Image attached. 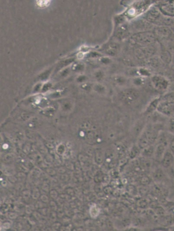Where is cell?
I'll return each mask as SVG.
<instances>
[{"instance_id": "obj_15", "label": "cell", "mask_w": 174, "mask_h": 231, "mask_svg": "<svg viewBox=\"0 0 174 231\" xmlns=\"http://www.w3.org/2000/svg\"><path fill=\"white\" fill-rule=\"evenodd\" d=\"M171 212H172V214H174V207L171 210Z\"/></svg>"}, {"instance_id": "obj_10", "label": "cell", "mask_w": 174, "mask_h": 231, "mask_svg": "<svg viewBox=\"0 0 174 231\" xmlns=\"http://www.w3.org/2000/svg\"><path fill=\"white\" fill-rule=\"evenodd\" d=\"M167 128L170 133L174 134V115L170 117L167 124Z\"/></svg>"}, {"instance_id": "obj_7", "label": "cell", "mask_w": 174, "mask_h": 231, "mask_svg": "<svg viewBox=\"0 0 174 231\" xmlns=\"http://www.w3.org/2000/svg\"><path fill=\"white\" fill-rule=\"evenodd\" d=\"M155 148L151 144L142 150V155L145 158H149L153 156L155 152Z\"/></svg>"}, {"instance_id": "obj_11", "label": "cell", "mask_w": 174, "mask_h": 231, "mask_svg": "<svg viewBox=\"0 0 174 231\" xmlns=\"http://www.w3.org/2000/svg\"><path fill=\"white\" fill-rule=\"evenodd\" d=\"M140 182L143 185H147L150 183V180L147 177H143V178H141Z\"/></svg>"}, {"instance_id": "obj_9", "label": "cell", "mask_w": 174, "mask_h": 231, "mask_svg": "<svg viewBox=\"0 0 174 231\" xmlns=\"http://www.w3.org/2000/svg\"><path fill=\"white\" fill-rule=\"evenodd\" d=\"M95 159L98 164H101L104 162L105 159V155H104L103 152L101 151L98 150L96 152Z\"/></svg>"}, {"instance_id": "obj_4", "label": "cell", "mask_w": 174, "mask_h": 231, "mask_svg": "<svg viewBox=\"0 0 174 231\" xmlns=\"http://www.w3.org/2000/svg\"><path fill=\"white\" fill-rule=\"evenodd\" d=\"M162 164L164 168H168L174 163V155L171 152H165L162 159Z\"/></svg>"}, {"instance_id": "obj_13", "label": "cell", "mask_w": 174, "mask_h": 231, "mask_svg": "<svg viewBox=\"0 0 174 231\" xmlns=\"http://www.w3.org/2000/svg\"><path fill=\"white\" fill-rule=\"evenodd\" d=\"M170 148L171 152L174 155V138L172 140L170 143Z\"/></svg>"}, {"instance_id": "obj_12", "label": "cell", "mask_w": 174, "mask_h": 231, "mask_svg": "<svg viewBox=\"0 0 174 231\" xmlns=\"http://www.w3.org/2000/svg\"><path fill=\"white\" fill-rule=\"evenodd\" d=\"M155 175V178L157 179H160V178H162V176H163V172H162V171L161 170H159L157 171V172L156 173Z\"/></svg>"}, {"instance_id": "obj_16", "label": "cell", "mask_w": 174, "mask_h": 231, "mask_svg": "<svg viewBox=\"0 0 174 231\" xmlns=\"http://www.w3.org/2000/svg\"><path fill=\"white\" fill-rule=\"evenodd\" d=\"M171 230L172 231H174V226H172L171 228Z\"/></svg>"}, {"instance_id": "obj_14", "label": "cell", "mask_w": 174, "mask_h": 231, "mask_svg": "<svg viewBox=\"0 0 174 231\" xmlns=\"http://www.w3.org/2000/svg\"><path fill=\"white\" fill-rule=\"evenodd\" d=\"M49 84H46V85H45V86H44V90H47V89H48V88H49V87H50V86H49Z\"/></svg>"}, {"instance_id": "obj_6", "label": "cell", "mask_w": 174, "mask_h": 231, "mask_svg": "<svg viewBox=\"0 0 174 231\" xmlns=\"http://www.w3.org/2000/svg\"><path fill=\"white\" fill-rule=\"evenodd\" d=\"M153 81L156 87L159 89H163L166 86V82L165 80L160 77H156L153 79Z\"/></svg>"}, {"instance_id": "obj_8", "label": "cell", "mask_w": 174, "mask_h": 231, "mask_svg": "<svg viewBox=\"0 0 174 231\" xmlns=\"http://www.w3.org/2000/svg\"><path fill=\"white\" fill-rule=\"evenodd\" d=\"M140 149L138 146H133L132 148L129 153V156L131 159H135L139 156L140 152Z\"/></svg>"}, {"instance_id": "obj_1", "label": "cell", "mask_w": 174, "mask_h": 231, "mask_svg": "<svg viewBox=\"0 0 174 231\" xmlns=\"http://www.w3.org/2000/svg\"><path fill=\"white\" fill-rule=\"evenodd\" d=\"M157 111L162 115L170 117L174 115V101L164 98L160 100Z\"/></svg>"}, {"instance_id": "obj_2", "label": "cell", "mask_w": 174, "mask_h": 231, "mask_svg": "<svg viewBox=\"0 0 174 231\" xmlns=\"http://www.w3.org/2000/svg\"><path fill=\"white\" fill-rule=\"evenodd\" d=\"M139 97L137 92L136 90H129L124 92L122 94L121 99L125 104H131L137 101Z\"/></svg>"}, {"instance_id": "obj_3", "label": "cell", "mask_w": 174, "mask_h": 231, "mask_svg": "<svg viewBox=\"0 0 174 231\" xmlns=\"http://www.w3.org/2000/svg\"><path fill=\"white\" fill-rule=\"evenodd\" d=\"M168 144L167 140L166 138H162L161 142L156 147L154 154L157 159H162L165 153V151Z\"/></svg>"}, {"instance_id": "obj_5", "label": "cell", "mask_w": 174, "mask_h": 231, "mask_svg": "<svg viewBox=\"0 0 174 231\" xmlns=\"http://www.w3.org/2000/svg\"><path fill=\"white\" fill-rule=\"evenodd\" d=\"M160 100H154L149 105H148L145 111V114H152L155 110L157 111V106L160 102Z\"/></svg>"}]
</instances>
